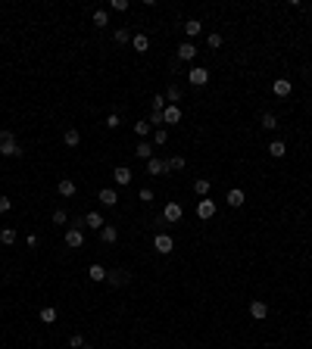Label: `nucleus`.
Segmentation results:
<instances>
[{
    "label": "nucleus",
    "mask_w": 312,
    "mask_h": 349,
    "mask_svg": "<svg viewBox=\"0 0 312 349\" xmlns=\"http://www.w3.org/2000/svg\"><path fill=\"white\" fill-rule=\"evenodd\" d=\"M88 278L97 280V284H103V280H106V268H103V265H91V268H88Z\"/></svg>",
    "instance_id": "393cba45"
},
{
    "label": "nucleus",
    "mask_w": 312,
    "mask_h": 349,
    "mask_svg": "<svg viewBox=\"0 0 312 349\" xmlns=\"http://www.w3.org/2000/svg\"><path fill=\"white\" fill-rule=\"evenodd\" d=\"M166 97H159V93H156V97H153V113H166Z\"/></svg>",
    "instance_id": "e433bc0d"
},
{
    "label": "nucleus",
    "mask_w": 312,
    "mask_h": 349,
    "mask_svg": "<svg viewBox=\"0 0 312 349\" xmlns=\"http://www.w3.org/2000/svg\"><path fill=\"white\" fill-rule=\"evenodd\" d=\"M153 250L159 253V256H168V253L175 250V240H172L168 234H156V237H153Z\"/></svg>",
    "instance_id": "f03ea898"
},
{
    "label": "nucleus",
    "mask_w": 312,
    "mask_h": 349,
    "mask_svg": "<svg viewBox=\"0 0 312 349\" xmlns=\"http://www.w3.org/2000/svg\"><path fill=\"white\" fill-rule=\"evenodd\" d=\"M272 91H275V97H281V100H284V97H290V91H293V84H290L288 78H278V81L272 84Z\"/></svg>",
    "instance_id": "9b49d317"
},
{
    "label": "nucleus",
    "mask_w": 312,
    "mask_h": 349,
    "mask_svg": "<svg viewBox=\"0 0 312 349\" xmlns=\"http://www.w3.org/2000/svg\"><path fill=\"white\" fill-rule=\"evenodd\" d=\"M166 140H168V131H166V128H156V131H153V147H163Z\"/></svg>",
    "instance_id": "473e14b6"
},
{
    "label": "nucleus",
    "mask_w": 312,
    "mask_h": 349,
    "mask_svg": "<svg viewBox=\"0 0 312 349\" xmlns=\"http://www.w3.org/2000/svg\"><path fill=\"white\" fill-rule=\"evenodd\" d=\"M66 221H69V212H66V209H56V212H53V225H66Z\"/></svg>",
    "instance_id": "f704fd0d"
},
{
    "label": "nucleus",
    "mask_w": 312,
    "mask_h": 349,
    "mask_svg": "<svg viewBox=\"0 0 312 349\" xmlns=\"http://www.w3.org/2000/svg\"><path fill=\"white\" fill-rule=\"evenodd\" d=\"M113 41H116V44H128V41H131V31H128V28H116V31H113Z\"/></svg>",
    "instance_id": "7c9ffc66"
},
{
    "label": "nucleus",
    "mask_w": 312,
    "mask_h": 349,
    "mask_svg": "<svg viewBox=\"0 0 312 349\" xmlns=\"http://www.w3.org/2000/svg\"><path fill=\"white\" fill-rule=\"evenodd\" d=\"M13 209V200H6V197H0V212H10Z\"/></svg>",
    "instance_id": "79ce46f5"
},
{
    "label": "nucleus",
    "mask_w": 312,
    "mask_h": 349,
    "mask_svg": "<svg viewBox=\"0 0 312 349\" xmlns=\"http://www.w3.org/2000/svg\"><path fill=\"white\" fill-rule=\"evenodd\" d=\"M113 181L122 184V187L131 184V168H128V165H116V168H113Z\"/></svg>",
    "instance_id": "1a4fd4ad"
},
{
    "label": "nucleus",
    "mask_w": 312,
    "mask_h": 349,
    "mask_svg": "<svg viewBox=\"0 0 312 349\" xmlns=\"http://www.w3.org/2000/svg\"><path fill=\"white\" fill-rule=\"evenodd\" d=\"M209 190H213L209 178H197V181H193V193H197V197H209Z\"/></svg>",
    "instance_id": "4be33fe9"
},
{
    "label": "nucleus",
    "mask_w": 312,
    "mask_h": 349,
    "mask_svg": "<svg viewBox=\"0 0 312 349\" xmlns=\"http://www.w3.org/2000/svg\"><path fill=\"white\" fill-rule=\"evenodd\" d=\"M81 349H94V346H88V343H84V346H81Z\"/></svg>",
    "instance_id": "c03bdc74"
},
{
    "label": "nucleus",
    "mask_w": 312,
    "mask_h": 349,
    "mask_svg": "<svg viewBox=\"0 0 312 349\" xmlns=\"http://www.w3.org/2000/svg\"><path fill=\"white\" fill-rule=\"evenodd\" d=\"M69 346H72V349H81V346H84V337H81V334H72V337H69Z\"/></svg>",
    "instance_id": "4c0bfd02"
},
{
    "label": "nucleus",
    "mask_w": 312,
    "mask_h": 349,
    "mask_svg": "<svg viewBox=\"0 0 312 349\" xmlns=\"http://www.w3.org/2000/svg\"><path fill=\"white\" fill-rule=\"evenodd\" d=\"M175 122H181V106H172V103H168L166 113H163V125H175Z\"/></svg>",
    "instance_id": "f8f14e48"
},
{
    "label": "nucleus",
    "mask_w": 312,
    "mask_h": 349,
    "mask_svg": "<svg viewBox=\"0 0 312 349\" xmlns=\"http://www.w3.org/2000/svg\"><path fill=\"white\" fill-rule=\"evenodd\" d=\"M109 6H113V10H119V13H125V10H128V0H113Z\"/></svg>",
    "instance_id": "a19ab883"
},
{
    "label": "nucleus",
    "mask_w": 312,
    "mask_h": 349,
    "mask_svg": "<svg viewBox=\"0 0 312 349\" xmlns=\"http://www.w3.org/2000/svg\"><path fill=\"white\" fill-rule=\"evenodd\" d=\"M188 81L193 84V88H203V84L209 81V69H203V66H193V69L188 72Z\"/></svg>",
    "instance_id": "7ed1b4c3"
},
{
    "label": "nucleus",
    "mask_w": 312,
    "mask_h": 349,
    "mask_svg": "<svg viewBox=\"0 0 312 349\" xmlns=\"http://www.w3.org/2000/svg\"><path fill=\"white\" fill-rule=\"evenodd\" d=\"M63 140H66V147H78V143H81V131L78 128H66Z\"/></svg>",
    "instance_id": "412c9836"
},
{
    "label": "nucleus",
    "mask_w": 312,
    "mask_h": 349,
    "mask_svg": "<svg viewBox=\"0 0 312 349\" xmlns=\"http://www.w3.org/2000/svg\"><path fill=\"white\" fill-rule=\"evenodd\" d=\"M200 31H203V22H200V19H188V22H184V35H188V38H197Z\"/></svg>",
    "instance_id": "5701e85b"
},
{
    "label": "nucleus",
    "mask_w": 312,
    "mask_h": 349,
    "mask_svg": "<svg viewBox=\"0 0 312 349\" xmlns=\"http://www.w3.org/2000/svg\"><path fill=\"white\" fill-rule=\"evenodd\" d=\"M153 143H150V140H141L138 143V147H134V156H138V159H153Z\"/></svg>",
    "instance_id": "f3484780"
},
{
    "label": "nucleus",
    "mask_w": 312,
    "mask_h": 349,
    "mask_svg": "<svg viewBox=\"0 0 312 349\" xmlns=\"http://www.w3.org/2000/svg\"><path fill=\"white\" fill-rule=\"evenodd\" d=\"M181 215H184V209H181V203H166V209H163V218L168 221V225H175V221H181Z\"/></svg>",
    "instance_id": "20e7f679"
},
{
    "label": "nucleus",
    "mask_w": 312,
    "mask_h": 349,
    "mask_svg": "<svg viewBox=\"0 0 312 349\" xmlns=\"http://www.w3.org/2000/svg\"><path fill=\"white\" fill-rule=\"evenodd\" d=\"M134 134H138V138H147V134H150V122H138V125H134Z\"/></svg>",
    "instance_id": "c9c22d12"
},
{
    "label": "nucleus",
    "mask_w": 312,
    "mask_h": 349,
    "mask_svg": "<svg viewBox=\"0 0 312 349\" xmlns=\"http://www.w3.org/2000/svg\"><path fill=\"white\" fill-rule=\"evenodd\" d=\"M213 215H216V203L209 200V197H203V200L197 203V218H203V221H209V218H213Z\"/></svg>",
    "instance_id": "0eeeda50"
},
{
    "label": "nucleus",
    "mask_w": 312,
    "mask_h": 349,
    "mask_svg": "<svg viewBox=\"0 0 312 349\" xmlns=\"http://www.w3.org/2000/svg\"><path fill=\"white\" fill-rule=\"evenodd\" d=\"M66 246H69V250H81V246H84L81 228H69V231H66Z\"/></svg>",
    "instance_id": "423d86ee"
},
{
    "label": "nucleus",
    "mask_w": 312,
    "mask_h": 349,
    "mask_svg": "<svg viewBox=\"0 0 312 349\" xmlns=\"http://www.w3.org/2000/svg\"><path fill=\"white\" fill-rule=\"evenodd\" d=\"M106 128H119V113H109L106 116Z\"/></svg>",
    "instance_id": "58836bf2"
},
{
    "label": "nucleus",
    "mask_w": 312,
    "mask_h": 349,
    "mask_svg": "<svg viewBox=\"0 0 312 349\" xmlns=\"http://www.w3.org/2000/svg\"><path fill=\"white\" fill-rule=\"evenodd\" d=\"M131 47H134V53H147V50H150V38L147 35H131Z\"/></svg>",
    "instance_id": "a211bd4d"
},
{
    "label": "nucleus",
    "mask_w": 312,
    "mask_h": 349,
    "mask_svg": "<svg viewBox=\"0 0 312 349\" xmlns=\"http://www.w3.org/2000/svg\"><path fill=\"white\" fill-rule=\"evenodd\" d=\"M225 200H228V206H231V209H240L243 203H247V197H243V190H240V187L228 190V197H225Z\"/></svg>",
    "instance_id": "4468645a"
},
{
    "label": "nucleus",
    "mask_w": 312,
    "mask_h": 349,
    "mask_svg": "<svg viewBox=\"0 0 312 349\" xmlns=\"http://www.w3.org/2000/svg\"><path fill=\"white\" fill-rule=\"evenodd\" d=\"M84 225H88L91 231H97V234H100V228H103L106 221H103V215H100V212H88V215H84Z\"/></svg>",
    "instance_id": "dca6fc26"
},
{
    "label": "nucleus",
    "mask_w": 312,
    "mask_h": 349,
    "mask_svg": "<svg viewBox=\"0 0 312 349\" xmlns=\"http://www.w3.org/2000/svg\"><path fill=\"white\" fill-rule=\"evenodd\" d=\"M178 59H181V63H191V59H197V47H193L191 41H184V44L178 47Z\"/></svg>",
    "instance_id": "ddd939ff"
},
{
    "label": "nucleus",
    "mask_w": 312,
    "mask_h": 349,
    "mask_svg": "<svg viewBox=\"0 0 312 349\" xmlns=\"http://www.w3.org/2000/svg\"><path fill=\"white\" fill-rule=\"evenodd\" d=\"M0 156H22L19 143H16V134H13L10 128L0 131Z\"/></svg>",
    "instance_id": "f257e3e1"
},
{
    "label": "nucleus",
    "mask_w": 312,
    "mask_h": 349,
    "mask_svg": "<svg viewBox=\"0 0 312 349\" xmlns=\"http://www.w3.org/2000/svg\"><path fill=\"white\" fill-rule=\"evenodd\" d=\"M100 240H103V243H116V240H119L116 225H103V228H100Z\"/></svg>",
    "instance_id": "aec40b11"
},
{
    "label": "nucleus",
    "mask_w": 312,
    "mask_h": 349,
    "mask_svg": "<svg viewBox=\"0 0 312 349\" xmlns=\"http://www.w3.org/2000/svg\"><path fill=\"white\" fill-rule=\"evenodd\" d=\"M166 103H172V106H178V103H181V91L175 88V84H168V91H166Z\"/></svg>",
    "instance_id": "bb28decb"
},
{
    "label": "nucleus",
    "mask_w": 312,
    "mask_h": 349,
    "mask_svg": "<svg viewBox=\"0 0 312 349\" xmlns=\"http://www.w3.org/2000/svg\"><path fill=\"white\" fill-rule=\"evenodd\" d=\"M25 243H28V250H35V246H38V234H28V237H25Z\"/></svg>",
    "instance_id": "37998d69"
},
{
    "label": "nucleus",
    "mask_w": 312,
    "mask_h": 349,
    "mask_svg": "<svg viewBox=\"0 0 312 349\" xmlns=\"http://www.w3.org/2000/svg\"><path fill=\"white\" fill-rule=\"evenodd\" d=\"M309 327H312V321H309Z\"/></svg>",
    "instance_id": "a18cd8bd"
},
{
    "label": "nucleus",
    "mask_w": 312,
    "mask_h": 349,
    "mask_svg": "<svg viewBox=\"0 0 312 349\" xmlns=\"http://www.w3.org/2000/svg\"><path fill=\"white\" fill-rule=\"evenodd\" d=\"M16 237H19V234H16V228H3V231H0V243H3V246H13Z\"/></svg>",
    "instance_id": "a878e982"
},
{
    "label": "nucleus",
    "mask_w": 312,
    "mask_h": 349,
    "mask_svg": "<svg viewBox=\"0 0 312 349\" xmlns=\"http://www.w3.org/2000/svg\"><path fill=\"white\" fill-rule=\"evenodd\" d=\"M94 25H97V28H106V25H109L106 10H94Z\"/></svg>",
    "instance_id": "2f4dec72"
},
{
    "label": "nucleus",
    "mask_w": 312,
    "mask_h": 349,
    "mask_svg": "<svg viewBox=\"0 0 312 349\" xmlns=\"http://www.w3.org/2000/svg\"><path fill=\"white\" fill-rule=\"evenodd\" d=\"M41 321H44V325H53V321H56V309H53V305H44V309H41Z\"/></svg>",
    "instance_id": "c756f323"
},
{
    "label": "nucleus",
    "mask_w": 312,
    "mask_h": 349,
    "mask_svg": "<svg viewBox=\"0 0 312 349\" xmlns=\"http://www.w3.org/2000/svg\"><path fill=\"white\" fill-rule=\"evenodd\" d=\"M250 315H253L256 321H263L265 315H268V302H265V300H253V302H250Z\"/></svg>",
    "instance_id": "9d476101"
},
{
    "label": "nucleus",
    "mask_w": 312,
    "mask_h": 349,
    "mask_svg": "<svg viewBox=\"0 0 312 349\" xmlns=\"http://www.w3.org/2000/svg\"><path fill=\"white\" fill-rule=\"evenodd\" d=\"M97 200L103 203V206H116V203H119V193H116L113 187H103V190L97 193Z\"/></svg>",
    "instance_id": "2eb2a0df"
},
{
    "label": "nucleus",
    "mask_w": 312,
    "mask_h": 349,
    "mask_svg": "<svg viewBox=\"0 0 312 349\" xmlns=\"http://www.w3.org/2000/svg\"><path fill=\"white\" fill-rule=\"evenodd\" d=\"M147 175H168V168H166V163L163 159H147Z\"/></svg>",
    "instance_id": "6ab92c4d"
},
{
    "label": "nucleus",
    "mask_w": 312,
    "mask_h": 349,
    "mask_svg": "<svg viewBox=\"0 0 312 349\" xmlns=\"http://www.w3.org/2000/svg\"><path fill=\"white\" fill-rule=\"evenodd\" d=\"M131 280L128 271H122V268H113V271H106V284H113V287H125Z\"/></svg>",
    "instance_id": "39448f33"
},
{
    "label": "nucleus",
    "mask_w": 312,
    "mask_h": 349,
    "mask_svg": "<svg viewBox=\"0 0 312 349\" xmlns=\"http://www.w3.org/2000/svg\"><path fill=\"white\" fill-rule=\"evenodd\" d=\"M184 165H188V163H184V156H172V159H166V168H168V172H181Z\"/></svg>",
    "instance_id": "cd10ccee"
},
{
    "label": "nucleus",
    "mask_w": 312,
    "mask_h": 349,
    "mask_svg": "<svg viewBox=\"0 0 312 349\" xmlns=\"http://www.w3.org/2000/svg\"><path fill=\"white\" fill-rule=\"evenodd\" d=\"M138 197H141V203H153V190H150V187H144Z\"/></svg>",
    "instance_id": "ea45409f"
},
{
    "label": "nucleus",
    "mask_w": 312,
    "mask_h": 349,
    "mask_svg": "<svg viewBox=\"0 0 312 349\" xmlns=\"http://www.w3.org/2000/svg\"><path fill=\"white\" fill-rule=\"evenodd\" d=\"M206 44L213 47V50H218V47H222V35H218V31H213V35H206Z\"/></svg>",
    "instance_id": "72a5a7b5"
},
{
    "label": "nucleus",
    "mask_w": 312,
    "mask_h": 349,
    "mask_svg": "<svg viewBox=\"0 0 312 349\" xmlns=\"http://www.w3.org/2000/svg\"><path fill=\"white\" fill-rule=\"evenodd\" d=\"M268 153H272L275 159H281L284 153H288V147H284V140H272V143H268Z\"/></svg>",
    "instance_id": "c85d7f7f"
},
{
    "label": "nucleus",
    "mask_w": 312,
    "mask_h": 349,
    "mask_svg": "<svg viewBox=\"0 0 312 349\" xmlns=\"http://www.w3.org/2000/svg\"><path fill=\"white\" fill-rule=\"evenodd\" d=\"M75 190H78V187H75L72 178H60V181H56V193H60V197H75Z\"/></svg>",
    "instance_id": "6e6552de"
},
{
    "label": "nucleus",
    "mask_w": 312,
    "mask_h": 349,
    "mask_svg": "<svg viewBox=\"0 0 312 349\" xmlns=\"http://www.w3.org/2000/svg\"><path fill=\"white\" fill-rule=\"evenodd\" d=\"M259 125H263L265 131H275V128H278V116H275V113H263V118H259Z\"/></svg>",
    "instance_id": "b1692460"
}]
</instances>
